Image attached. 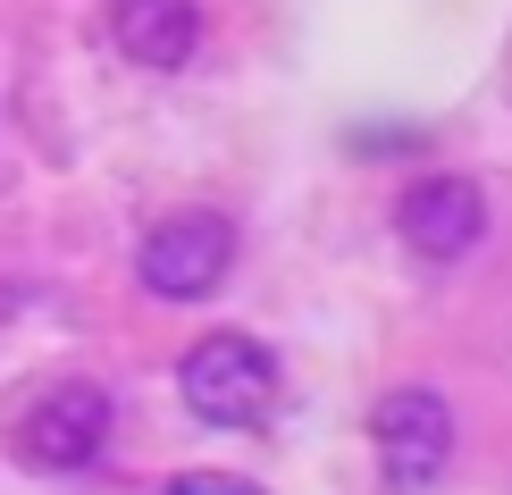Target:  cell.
Segmentation results:
<instances>
[{
    "instance_id": "1",
    "label": "cell",
    "mask_w": 512,
    "mask_h": 495,
    "mask_svg": "<svg viewBox=\"0 0 512 495\" xmlns=\"http://www.w3.org/2000/svg\"><path fill=\"white\" fill-rule=\"evenodd\" d=\"M277 386H286L277 353H269L261 336H244V328H210V336L185 344V361H177L185 412L210 420V428H252V420H269Z\"/></svg>"
},
{
    "instance_id": "2",
    "label": "cell",
    "mask_w": 512,
    "mask_h": 495,
    "mask_svg": "<svg viewBox=\"0 0 512 495\" xmlns=\"http://www.w3.org/2000/svg\"><path fill=\"white\" fill-rule=\"evenodd\" d=\"M236 269V219L227 210H168L135 244V277L152 303H202Z\"/></svg>"
},
{
    "instance_id": "3",
    "label": "cell",
    "mask_w": 512,
    "mask_h": 495,
    "mask_svg": "<svg viewBox=\"0 0 512 495\" xmlns=\"http://www.w3.org/2000/svg\"><path fill=\"white\" fill-rule=\"evenodd\" d=\"M110 428H118V412L93 378H59L17 412V462L26 470H93L110 454Z\"/></svg>"
},
{
    "instance_id": "4",
    "label": "cell",
    "mask_w": 512,
    "mask_h": 495,
    "mask_svg": "<svg viewBox=\"0 0 512 495\" xmlns=\"http://www.w3.org/2000/svg\"><path fill=\"white\" fill-rule=\"evenodd\" d=\"M370 445H378L387 495H429L445 479V462H454V412H445V395H429V386H395L370 412Z\"/></svg>"
},
{
    "instance_id": "5",
    "label": "cell",
    "mask_w": 512,
    "mask_h": 495,
    "mask_svg": "<svg viewBox=\"0 0 512 495\" xmlns=\"http://www.w3.org/2000/svg\"><path fill=\"white\" fill-rule=\"evenodd\" d=\"M395 235H403V252H412V261L454 269V261H471L479 235H487V193L462 177V168H429V177L403 185V202H395Z\"/></svg>"
},
{
    "instance_id": "6",
    "label": "cell",
    "mask_w": 512,
    "mask_h": 495,
    "mask_svg": "<svg viewBox=\"0 0 512 495\" xmlns=\"http://www.w3.org/2000/svg\"><path fill=\"white\" fill-rule=\"evenodd\" d=\"M110 42L135 68L177 76L185 59L202 51V9L194 0H110Z\"/></svg>"
},
{
    "instance_id": "7",
    "label": "cell",
    "mask_w": 512,
    "mask_h": 495,
    "mask_svg": "<svg viewBox=\"0 0 512 495\" xmlns=\"http://www.w3.org/2000/svg\"><path fill=\"white\" fill-rule=\"evenodd\" d=\"M168 495H261V487H252V479H219V470H177Z\"/></svg>"
}]
</instances>
